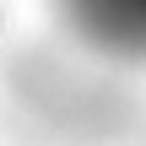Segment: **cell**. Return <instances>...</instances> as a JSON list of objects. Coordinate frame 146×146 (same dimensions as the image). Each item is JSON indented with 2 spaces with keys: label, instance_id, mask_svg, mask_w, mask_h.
<instances>
[{
  "label": "cell",
  "instance_id": "cell-1",
  "mask_svg": "<svg viewBox=\"0 0 146 146\" xmlns=\"http://www.w3.org/2000/svg\"><path fill=\"white\" fill-rule=\"evenodd\" d=\"M60 5L92 43L146 60V0H60Z\"/></svg>",
  "mask_w": 146,
  "mask_h": 146
}]
</instances>
